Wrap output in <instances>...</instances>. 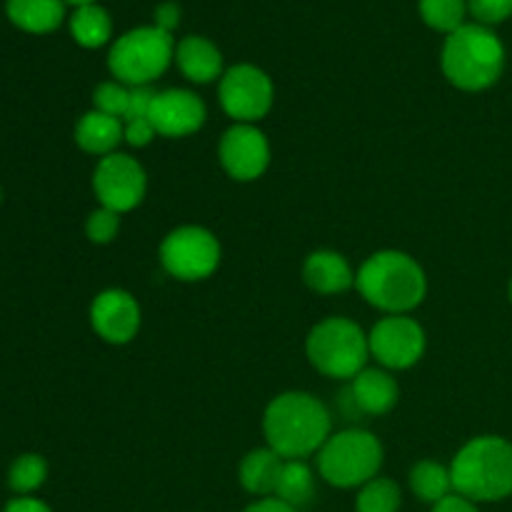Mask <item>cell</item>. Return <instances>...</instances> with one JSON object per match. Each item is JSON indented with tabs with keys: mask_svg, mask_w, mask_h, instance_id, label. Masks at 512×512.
<instances>
[{
	"mask_svg": "<svg viewBox=\"0 0 512 512\" xmlns=\"http://www.w3.org/2000/svg\"><path fill=\"white\" fill-rule=\"evenodd\" d=\"M418 10L430 30L450 35L465 25L468 0H418Z\"/></svg>",
	"mask_w": 512,
	"mask_h": 512,
	"instance_id": "cell-25",
	"label": "cell"
},
{
	"mask_svg": "<svg viewBox=\"0 0 512 512\" xmlns=\"http://www.w3.org/2000/svg\"><path fill=\"white\" fill-rule=\"evenodd\" d=\"M283 465L285 460L273 448H268V445L255 448L240 463L238 480L245 488V493L258 495V498H273Z\"/></svg>",
	"mask_w": 512,
	"mask_h": 512,
	"instance_id": "cell-20",
	"label": "cell"
},
{
	"mask_svg": "<svg viewBox=\"0 0 512 512\" xmlns=\"http://www.w3.org/2000/svg\"><path fill=\"white\" fill-rule=\"evenodd\" d=\"M350 395H353L355 408L378 418V415H388L398 405L400 388L388 370L365 368L350 380Z\"/></svg>",
	"mask_w": 512,
	"mask_h": 512,
	"instance_id": "cell-17",
	"label": "cell"
},
{
	"mask_svg": "<svg viewBox=\"0 0 512 512\" xmlns=\"http://www.w3.org/2000/svg\"><path fill=\"white\" fill-rule=\"evenodd\" d=\"M455 493L473 503H498L512 495V443L480 435L465 443L450 463Z\"/></svg>",
	"mask_w": 512,
	"mask_h": 512,
	"instance_id": "cell-4",
	"label": "cell"
},
{
	"mask_svg": "<svg viewBox=\"0 0 512 512\" xmlns=\"http://www.w3.org/2000/svg\"><path fill=\"white\" fill-rule=\"evenodd\" d=\"M175 63L190 83L208 85L223 78V53L203 35H185L175 43Z\"/></svg>",
	"mask_w": 512,
	"mask_h": 512,
	"instance_id": "cell-15",
	"label": "cell"
},
{
	"mask_svg": "<svg viewBox=\"0 0 512 512\" xmlns=\"http://www.w3.org/2000/svg\"><path fill=\"white\" fill-rule=\"evenodd\" d=\"M368 345L370 358L378 360L383 368L408 370L423 358L428 338L418 320L408 315H388L373 325L368 333Z\"/></svg>",
	"mask_w": 512,
	"mask_h": 512,
	"instance_id": "cell-11",
	"label": "cell"
},
{
	"mask_svg": "<svg viewBox=\"0 0 512 512\" xmlns=\"http://www.w3.org/2000/svg\"><path fill=\"white\" fill-rule=\"evenodd\" d=\"M305 353L325 378L353 380L368 365V335L350 318H325L308 333Z\"/></svg>",
	"mask_w": 512,
	"mask_h": 512,
	"instance_id": "cell-6",
	"label": "cell"
},
{
	"mask_svg": "<svg viewBox=\"0 0 512 512\" xmlns=\"http://www.w3.org/2000/svg\"><path fill=\"white\" fill-rule=\"evenodd\" d=\"M383 458V443L373 433L350 428L330 435L328 443L318 450V473L333 488H363L378 478Z\"/></svg>",
	"mask_w": 512,
	"mask_h": 512,
	"instance_id": "cell-7",
	"label": "cell"
},
{
	"mask_svg": "<svg viewBox=\"0 0 512 512\" xmlns=\"http://www.w3.org/2000/svg\"><path fill=\"white\" fill-rule=\"evenodd\" d=\"M93 193L103 208L120 215L130 213L143 203L148 193V175L133 155L110 153L95 165Z\"/></svg>",
	"mask_w": 512,
	"mask_h": 512,
	"instance_id": "cell-10",
	"label": "cell"
},
{
	"mask_svg": "<svg viewBox=\"0 0 512 512\" xmlns=\"http://www.w3.org/2000/svg\"><path fill=\"white\" fill-rule=\"evenodd\" d=\"M155 93H158V90L150 88V85L130 88V103H128V110H125L123 123H128V120L148 118V115H150V105H153V100H155Z\"/></svg>",
	"mask_w": 512,
	"mask_h": 512,
	"instance_id": "cell-30",
	"label": "cell"
},
{
	"mask_svg": "<svg viewBox=\"0 0 512 512\" xmlns=\"http://www.w3.org/2000/svg\"><path fill=\"white\" fill-rule=\"evenodd\" d=\"M125 125V143L133 145V148H145V145L153 143V138L158 133H155L153 123H150V118H138V120H128Z\"/></svg>",
	"mask_w": 512,
	"mask_h": 512,
	"instance_id": "cell-31",
	"label": "cell"
},
{
	"mask_svg": "<svg viewBox=\"0 0 512 512\" xmlns=\"http://www.w3.org/2000/svg\"><path fill=\"white\" fill-rule=\"evenodd\" d=\"M125 125L120 118L105 115L100 110H88L80 115L78 125H75V143L83 153L98 155L105 158L110 153H118V145L125 140Z\"/></svg>",
	"mask_w": 512,
	"mask_h": 512,
	"instance_id": "cell-18",
	"label": "cell"
},
{
	"mask_svg": "<svg viewBox=\"0 0 512 512\" xmlns=\"http://www.w3.org/2000/svg\"><path fill=\"white\" fill-rule=\"evenodd\" d=\"M3 512H53V508L40 498H33V495H15L13 500L5 503Z\"/></svg>",
	"mask_w": 512,
	"mask_h": 512,
	"instance_id": "cell-33",
	"label": "cell"
},
{
	"mask_svg": "<svg viewBox=\"0 0 512 512\" xmlns=\"http://www.w3.org/2000/svg\"><path fill=\"white\" fill-rule=\"evenodd\" d=\"M403 495L395 480L390 478H373L360 488L355 498V512H400Z\"/></svg>",
	"mask_w": 512,
	"mask_h": 512,
	"instance_id": "cell-26",
	"label": "cell"
},
{
	"mask_svg": "<svg viewBox=\"0 0 512 512\" xmlns=\"http://www.w3.org/2000/svg\"><path fill=\"white\" fill-rule=\"evenodd\" d=\"M355 288L365 303L388 315H408L428 295L425 270L403 250H378L360 265Z\"/></svg>",
	"mask_w": 512,
	"mask_h": 512,
	"instance_id": "cell-2",
	"label": "cell"
},
{
	"mask_svg": "<svg viewBox=\"0 0 512 512\" xmlns=\"http://www.w3.org/2000/svg\"><path fill=\"white\" fill-rule=\"evenodd\" d=\"M0 200H3V188H0Z\"/></svg>",
	"mask_w": 512,
	"mask_h": 512,
	"instance_id": "cell-38",
	"label": "cell"
},
{
	"mask_svg": "<svg viewBox=\"0 0 512 512\" xmlns=\"http://www.w3.org/2000/svg\"><path fill=\"white\" fill-rule=\"evenodd\" d=\"M510 303H512V278H510Z\"/></svg>",
	"mask_w": 512,
	"mask_h": 512,
	"instance_id": "cell-37",
	"label": "cell"
},
{
	"mask_svg": "<svg viewBox=\"0 0 512 512\" xmlns=\"http://www.w3.org/2000/svg\"><path fill=\"white\" fill-rule=\"evenodd\" d=\"M130 103V88L118 80H105L93 90V110H100L113 118H125V110Z\"/></svg>",
	"mask_w": 512,
	"mask_h": 512,
	"instance_id": "cell-27",
	"label": "cell"
},
{
	"mask_svg": "<svg viewBox=\"0 0 512 512\" xmlns=\"http://www.w3.org/2000/svg\"><path fill=\"white\" fill-rule=\"evenodd\" d=\"M220 108L235 123H258L270 113L275 88L270 75L253 63H238L228 68L218 85Z\"/></svg>",
	"mask_w": 512,
	"mask_h": 512,
	"instance_id": "cell-9",
	"label": "cell"
},
{
	"mask_svg": "<svg viewBox=\"0 0 512 512\" xmlns=\"http://www.w3.org/2000/svg\"><path fill=\"white\" fill-rule=\"evenodd\" d=\"M5 15L18 30L30 35H48L63 25V0H5Z\"/></svg>",
	"mask_w": 512,
	"mask_h": 512,
	"instance_id": "cell-19",
	"label": "cell"
},
{
	"mask_svg": "<svg viewBox=\"0 0 512 512\" xmlns=\"http://www.w3.org/2000/svg\"><path fill=\"white\" fill-rule=\"evenodd\" d=\"M118 230H120V213L103 208V205L95 208L93 213L88 215V220H85V235H88L90 243L95 245L113 243Z\"/></svg>",
	"mask_w": 512,
	"mask_h": 512,
	"instance_id": "cell-28",
	"label": "cell"
},
{
	"mask_svg": "<svg viewBox=\"0 0 512 512\" xmlns=\"http://www.w3.org/2000/svg\"><path fill=\"white\" fill-rule=\"evenodd\" d=\"M223 248L213 230L203 225H180L160 243V265L165 273L183 283H198L220 268Z\"/></svg>",
	"mask_w": 512,
	"mask_h": 512,
	"instance_id": "cell-8",
	"label": "cell"
},
{
	"mask_svg": "<svg viewBox=\"0 0 512 512\" xmlns=\"http://www.w3.org/2000/svg\"><path fill=\"white\" fill-rule=\"evenodd\" d=\"M273 498L283 500L285 505L295 508H308L315 498V473L305 460H285L280 470L278 485H275Z\"/></svg>",
	"mask_w": 512,
	"mask_h": 512,
	"instance_id": "cell-22",
	"label": "cell"
},
{
	"mask_svg": "<svg viewBox=\"0 0 512 512\" xmlns=\"http://www.w3.org/2000/svg\"><path fill=\"white\" fill-rule=\"evenodd\" d=\"M68 28L75 43H78L80 48L88 50L103 48V45H108L110 38H113V18H110L108 10L98 3L75 8L68 20Z\"/></svg>",
	"mask_w": 512,
	"mask_h": 512,
	"instance_id": "cell-21",
	"label": "cell"
},
{
	"mask_svg": "<svg viewBox=\"0 0 512 512\" xmlns=\"http://www.w3.org/2000/svg\"><path fill=\"white\" fill-rule=\"evenodd\" d=\"M153 25H158L165 33H173L180 25V5L178 3H160L153 13Z\"/></svg>",
	"mask_w": 512,
	"mask_h": 512,
	"instance_id": "cell-32",
	"label": "cell"
},
{
	"mask_svg": "<svg viewBox=\"0 0 512 512\" xmlns=\"http://www.w3.org/2000/svg\"><path fill=\"white\" fill-rule=\"evenodd\" d=\"M48 480V460L38 453H23L10 463L8 488L15 495H33Z\"/></svg>",
	"mask_w": 512,
	"mask_h": 512,
	"instance_id": "cell-24",
	"label": "cell"
},
{
	"mask_svg": "<svg viewBox=\"0 0 512 512\" xmlns=\"http://www.w3.org/2000/svg\"><path fill=\"white\" fill-rule=\"evenodd\" d=\"M410 490H413L415 498H420L423 503H440L448 495L455 493L453 488V475H450L448 465L438 463V460H420L410 470Z\"/></svg>",
	"mask_w": 512,
	"mask_h": 512,
	"instance_id": "cell-23",
	"label": "cell"
},
{
	"mask_svg": "<svg viewBox=\"0 0 512 512\" xmlns=\"http://www.w3.org/2000/svg\"><path fill=\"white\" fill-rule=\"evenodd\" d=\"M263 433L268 448L283 460H305L333 435V418L315 395L290 390L268 403L263 415Z\"/></svg>",
	"mask_w": 512,
	"mask_h": 512,
	"instance_id": "cell-1",
	"label": "cell"
},
{
	"mask_svg": "<svg viewBox=\"0 0 512 512\" xmlns=\"http://www.w3.org/2000/svg\"><path fill=\"white\" fill-rule=\"evenodd\" d=\"M303 280L313 293L338 295L355 285V273L348 258L335 250H315L305 258Z\"/></svg>",
	"mask_w": 512,
	"mask_h": 512,
	"instance_id": "cell-16",
	"label": "cell"
},
{
	"mask_svg": "<svg viewBox=\"0 0 512 512\" xmlns=\"http://www.w3.org/2000/svg\"><path fill=\"white\" fill-rule=\"evenodd\" d=\"M218 158L230 178L238 183H253L268 170L270 143L258 125L235 123L220 138Z\"/></svg>",
	"mask_w": 512,
	"mask_h": 512,
	"instance_id": "cell-12",
	"label": "cell"
},
{
	"mask_svg": "<svg viewBox=\"0 0 512 512\" xmlns=\"http://www.w3.org/2000/svg\"><path fill=\"white\" fill-rule=\"evenodd\" d=\"M430 512H480V510H478V503H473V500L453 493V495H448L445 500H440V503H435Z\"/></svg>",
	"mask_w": 512,
	"mask_h": 512,
	"instance_id": "cell-34",
	"label": "cell"
},
{
	"mask_svg": "<svg viewBox=\"0 0 512 512\" xmlns=\"http://www.w3.org/2000/svg\"><path fill=\"white\" fill-rule=\"evenodd\" d=\"M468 13L475 23L493 28L512 18V0H468Z\"/></svg>",
	"mask_w": 512,
	"mask_h": 512,
	"instance_id": "cell-29",
	"label": "cell"
},
{
	"mask_svg": "<svg viewBox=\"0 0 512 512\" xmlns=\"http://www.w3.org/2000/svg\"><path fill=\"white\" fill-rule=\"evenodd\" d=\"M440 65L450 83L465 93L493 88L505 70V45L493 28L465 23L445 38Z\"/></svg>",
	"mask_w": 512,
	"mask_h": 512,
	"instance_id": "cell-3",
	"label": "cell"
},
{
	"mask_svg": "<svg viewBox=\"0 0 512 512\" xmlns=\"http://www.w3.org/2000/svg\"><path fill=\"white\" fill-rule=\"evenodd\" d=\"M140 320V305L128 290L108 288L90 303V328L108 345H128L138 335Z\"/></svg>",
	"mask_w": 512,
	"mask_h": 512,
	"instance_id": "cell-13",
	"label": "cell"
},
{
	"mask_svg": "<svg viewBox=\"0 0 512 512\" xmlns=\"http://www.w3.org/2000/svg\"><path fill=\"white\" fill-rule=\"evenodd\" d=\"M243 512H298L290 505H285L283 500L278 498H258L255 503H250Z\"/></svg>",
	"mask_w": 512,
	"mask_h": 512,
	"instance_id": "cell-35",
	"label": "cell"
},
{
	"mask_svg": "<svg viewBox=\"0 0 512 512\" xmlns=\"http://www.w3.org/2000/svg\"><path fill=\"white\" fill-rule=\"evenodd\" d=\"M175 60V38L158 25H140L120 35L108 53V70L113 80L140 88L150 85L170 68Z\"/></svg>",
	"mask_w": 512,
	"mask_h": 512,
	"instance_id": "cell-5",
	"label": "cell"
},
{
	"mask_svg": "<svg viewBox=\"0 0 512 512\" xmlns=\"http://www.w3.org/2000/svg\"><path fill=\"white\" fill-rule=\"evenodd\" d=\"M65 5H73V8H80V5H90V3H98V0H63Z\"/></svg>",
	"mask_w": 512,
	"mask_h": 512,
	"instance_id": "cell-36",
	"label": "cell"
},
{
	"mask_svg": "<svg viewBox=\"0 0 512 512\" xmlns=\"http://www.w3.org/2000/svg\"><path fill=\"white\" fill-rule=\"evenodd\" d=\"M148 118L155 133L163 138H188L203 128L208 120V108L193 90L168 88L155 93Z\"/></svg>",
	"mask_w": 512,
	"mask_h": 512,
	"instance_id": "cell-14",
	"label": "cell"
}]
</instances>
